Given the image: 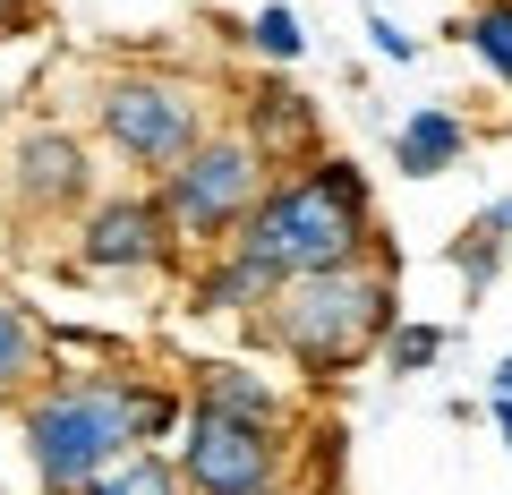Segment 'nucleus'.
Wrapping results in <instances>:
<instances>
[{
    "label": "nucleus",
    "mask_w": 512,
    "mask_h": 495,
    "mask_svg": "<svg viewBox=\"0 0 512 495\" xmlns=\"http://www.w3.org/2000/svg\"><path fill=\"white\" fill-rule=\"evenodd\" d=\"M43 376H52V333L18 291H0V402H26Z\"/></svg>",
    "instance_id": "nucleus-13"
},
{
    "label": "nucleus",
    "mask_w": 512,
    "mask_h": 495,
    "mask_svg": "<svg viewBox=\"0 0 512 495\" xmlns=\"http://www.w3.org/2000/svg\"><path fill=\"white\" fill-rule=\"evenodd\" d=\"M436 359H444V325H419V316H402V325L384 333V367H393V376H427Z\"/></svg>",
    "instance_id": "nucleus-17"
},
{
    "label": "nucleus",
    "mask_w": 512,
    "mask_h": 495,
    "mask_svg": "<svg viewBox=\"0 0 512 495\" xmlns=\"http://www.w3.org/2000/svg\"><path fill=\"white\" fill-rule=\"evenodd\" d=\"M188 495H282L291 487V427H248L188 402V427L171 444Z\"/></svg>",
    "instance_id": "nucleus-6"
},
{
    "label": "nucleus",
    "mask_w": 512,
    "mask_h": 495,
    "mask_svg": "<svg viewBox=\"0 0 512 495\" xmlns=\"http://www.w3.org/2000/svg\"><path fill=\"white\" fill-rule=\"evenodd\" d=\"M495 436H504V453H512V402H495Z\"/></svg>",
    "instance_id": "nucleus-20"
},
{
    "label": "nucleus",
    "mask_w": 512,
    "mask_h": 495,
    "mask_svg": "<svg viewBox=\"0 0 512 495\" xmlns=\"http://www.w3.org/2000/svg\"><path fill=\"white\" fill-rule=\"evenodd\" d=\"M171 257H180V231H171V214H163L154 188H111V197H94L86 214H77V231H69V265L86 282H146V274H163Z\"/></svg>",
    "instance_id": "nucleus-7"
},
{
    "label": "nucleus",
    "mask_w": 512,
    "mask_h": 495,
    "mask_svg": "<svg viewBox=\"0 0 512 495\" xmlns=\"http://www.w3.org/2000/svg\"><path fill=\"white\" fill-rule=\"evenodd\" d=\"M453 35L470 43V60H478L487 77H504V86H512V0H478Z\"/></svg>",
    "instance_id": "nucleus-15"
},
{
    "label": "nucleus",
    "mask_w": 512,
    "mask_h": 495,
    "mask_svg": "<svg viewBox=\"0 0 512 495\" xmlns=\"http://www.w3.org/2000/svg\"><path fill=\"white\" fill-rule=\"evenodd\" d=\"M504 205H512V197H504Z\"/></svg>",
    "instance_id": "nucleus-22"
},
{
    "label": "nucleus",
    "mask_w": 512,
    "mask_h": 495,
    "mask_svg": "<svg viewBox=\"0 0 512 495\" xmlns=\"http://www.w3.org/2000/svg\"><path fill=\"white\" fill-rule=\"evenodd\" d=\"M239 257H256L274 282L299 274H333V265H359L384 248L376 231V188L350 154H308V163L274 171V188L256 197V214L231 239Z\"/></svg>",
    "instance_id": "nucleus-2"
},
{
    "label": "nucleus",
    "mask_w": 512,
    "mask_h": 495,
    "mask_svg": "<svg viewBox=\"0 0 512 495\" xmlns=\"http://www.w3.org/2000/svg\"><path fill=\"white\" fill-rule=\"evenodd\" d=\"M274 291H282V282L265 274L256 257H239V248H214V257L197 265V282H188V308H197V316H248V325H256Z\"/></svg>",
    "instance_id": "nucleus-12"
},
{
    "label": "nucleus",
    "mask_w": 512,
    "mask_h": 495,
    "mask_svg": "<svg viewBox=\"0 0 512 495\" xmlns=\"http://www.w3.org/2000/svg\"><path fill=\"white\" fill-rule=\"evenodd\" d=\"M239 137H248V146L265 154L274 171H291V163H308V154H325V146H316V111H308V94L274 86V77H265V86L239 103Z\"/></svg>",
    "instance_id": "nucleus-9"
},
{
    "label": "nucleus",
    "mask_w": 512,
    "mask_h": 495,
    "mask_svg": "<svg viewBox=\"0 0 512 495\" xmlns=\"http://www.w3.org/2000/svg\"><path fill=\"white\" fill-rule=\"evenodd\" d=\"M188 393L137 367H60L18 402V453L35 470V495H86L137 444H180Z\"/></svg>",
    "instance_id": "nucleus-1"
},
{
    "label": "nucleus",
    "mask_w": 512,
    "mask_h": 495,
    "mask_svg": "<svg viewBox=\"0 0 512 495\" xmlns=\"http://www.w3.org/2000/svg\"><path fill=\"white\" fill-rule=\"evenodd\" d=\"M86 495H188V487H180V461H171L163 444H137V453H120Z\"/></svg>",
    "instance_id": "nucleus-14"
},
{
    "label": "nucleus",
    "mask_w": 512,
    "mask_h": 495,
    "mask_svg": "<svg viewBox=\"0 0 512 495\" xmlns=\"http://www.w3.org/2000/svg\"><path fill=\"white\" fill-rule=\"evenodd\" d=\"M367 43H376V60H419V35H410V26H393L384 9L367 18Z\"/></svg>",
    "instance_id": "nucleus-18"
},
{
    "label": "nucleus",
    "mask_w": 512,
    "mask_h": 495,
    "mask_svg": "<svg viewBox=\"0 0 512 495\" xmlns=\"http://www.w3.org/2000/svg\"><path fill=\"white\" fill-rule=\"evenodd\" d=\"M461 154H470V120H461L453 103H419L402 129H393V171H402V180H444Z\"/></svg>",
    "instance_id": "nucleus-11"
},
{
    "label": "nucleus",
    "mask_w": 512,
    "mask_h": 495,
    "mask_svg": "<svg viewBox=\"0 0 512 495\" xmlns=\"http://www.w3.org/2000/svg\"><path fill=\"white\" fill-rule=\"evenodd\" d=\"M0 188H9V205H18L26 222H77L94 197H103V188H94V146L77 129H52V120L9 146Z\"/></svg>",
    "instance_id": "nucleus-8"
},
{
    "label": "nucleus",
    "mask_w": 512,
    "mask_h": 495,
    "mask_svg": "<svg viewBox=\"0 0 512 495\" xmlns=\"http://www.w3.org/2000/svg\"><path fill=\"white\" fill-rule=\"evenodd\" d=\"M487 393H495V402H512V350H504V359H495V376H487Z\"/></svg>",
    "instance_id": "nucleus-19"
},
{
    "label": "nucleus",
    "mask_w": 512,
    "mask_h": 495,
    "mask_svg": "<svg viewBox=\"0 0 512 495\" xmlns=\"http://www.w3.org/2000/svg\"><path fill=\"white\" fill-rule=\"evenodd\" d=\"M214 129V94L180 69H111L94 86V137L120 154L128 171H146V188L180 163L197 137Z\"/></svg>",
    "instance_id": "nucleus-4"
},
{
    "label": "nucleus",
    "mask_w": 512,
    "mask_h": 495,
    "mask_svg": "<svg viewBox=\"0 0 512 495\" xmlns=\"http://www.w3.org/2000/svg\"><path fill=\"white\" fill-rule=\"evenodd\" d=\"M265 188H274V163L239 137V120H231V129L214 120V129H205L197 146L154 180V197H163L180 248H205V257H214V248H231V239H239V222L256 214Z\"/></svg>",
    "instance_id": "nucleus-5"
},
{
    "label": "nucleus",
    "mask_w": 512,
    "mask_h": 495,
    "mask_svg": "<svg viewBox=\"0 0 512 495\" xmlns=\"http://www.w3.org/2000/svg\"><path fill=\"white\" fill-rule=\"evenodd\" d=\"M248 52L265 60V69H291V60L308 52V26H299V9H282V0H274V9H256V18H248Z\"/></svg>",
    "instance_id": "nucleus-16"
},
{
    "label": "nucleus",
    "mask_w": 512,
    "mask_h": 495,
    "mask_svg": "<svg viewBox=\"0 0 512 495\" xmlns=\"http://www.w3.org/2000/svg\"><path fill=\"white\" fill-rule=\"evenodd\" d=\"M188 402L222 410V419H248V427H291V393L274 376H256V367H239V359H205L188 376Z\"/></svg>",
    "instance_id": "nucleus-10"
},
{
    "label": "nucleus",
    "mask_w": 512,
    "mask_h": 495,
    "mask_svg": "<svg viewBox=\"0 0 512 495\" xmlns=\"http://www.w3.org/2000/svg\"><path fill=\"white\" fill-rule=\"evenodd\" d=\"M402 325V291H393V248L359 265H333V274H299L265 299L256 316V342L291 359L308 385H333L350 367H367L384 350V333Z\"/></svg>",
    "instance_id": "nucleus-3"
},
{
    "label": "nucleus",
    "mask_w": 512,
    "mask_h": 495,
    "mask_svg": "<svg viewBox=\"0 0 512 495\" xmlns=\"http://www.w3.org/2000/svg\"><path fill=\"white\" fill-rule=\"evenodd\" d=\"M376 9H384V0H376Z\"/></svg>",
    "instance_id": "nucleus-21"
}]
</instances>
